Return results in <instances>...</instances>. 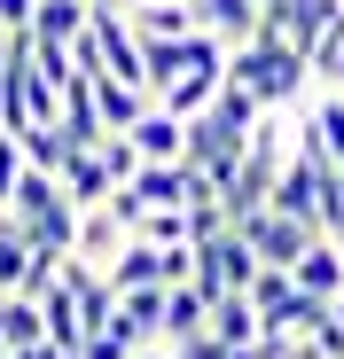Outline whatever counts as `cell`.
<instances>
[{
  "label": "cell",
  "instance_id": "6da1fadb",
  "mask_svg": "<svg viewBox=\"0 0 344 359\" xmlns=\"http://www.w3.org/2000/svg\"><path fill=\"white\" fill-rule=\"evenodd\" d=\"M227 79L251 86L266 109H298L313 94V63H305V47H290V39H243V47H227Z\"/></svg>",
  "mask_w": 344,
  "mask_h": 359
},
{
  "label": "cell",
  "instance_id": "7a4b0ae2",
  "mask_svg": "<svg viewBox=\"0 0 344 359\" xmlns=\"http://www.w3.org/2000/svg\"><path fill=\"white\" fill-rule=\"evenodd\" d=\"M258 281V250H251V234L243 226H219L196 243V289L204 297H227V289H251Z\"/></svg>",
  "mask_w": 344,
  "mask_h": 359
},
{
  "label": "cell",
  "instance_id": "3957f363",
  "mask_svg": "<svg viewBox=\"0 0 344 359\" xmlns=\"http://www.w3.org/2000/svg\"><path fill=\"white\" fill-rule=\"evenodd\" d=\"M243 234H251L258 266H298V250L313 243L321 226H313V219H290V211H274V203H266V211H251V219H243Z\"/></svg>",
  "mask_w": 344,
  "mask_h": 359
},
{
  "label": "cell",
  "instance_id": "277c9868",
  "mask_svg": "<svg viewBox=\"0 0 344 359\" xmlns=\"http://www.w3.org/2000/svg\"><path fill=\"white\" fill-rule=\"evenodd\" d=\"M133 149H141V164H164V156H188V117L180 109H164V102H149L141 117H133Z\"/></svg>",
  "mask_w": 344,
  "mask_h": 359
},
{
  "label": "cell",
  "instance_id": "5b68a950",
  "mask_svg": "<svg viewBox=\"0 0 344 359\" xmlns=\"http://www.w3.org/2000/svg\"><path fill=\"white\" fill-rule=\"evenodd\" d=\"M126 243H133V226L118 219V203H86V211H79V234H71V250H79V258L110 266V258H118Z\"/></svg>",
  "mask_w": 344,
  "mask_h": 359
},
{
  "label": "cell",
  "instance_id": "8992f818",
  "mask_svg": "<svg viewBox=\"0 0 344 359\" xmlns=\"http://www.w3.org/2000/svg\"><path fill=\"white\" fill-rule=\"evenodd\" d=\"M290 273H298V289H313V297H344V243H336V234H313Z\"/></svg>",
  "mask_w": 344,
  "mask_h": 359
},
{
  "label": "cell",
  "instance_id": "52a82bcc",
  "mask_svg": "<svg viewBox=\"0 0 344 359\" xmlns=\"http://www.w3.org/2000/svg\"><path fill=\"white\" fill-rule=\"evenodd\" d=\"M118 328H126L133 344H164V281L118 289Z\"/></svg>",
  "mask_w": 344,
  "mask_h": 359
},
{
  "label": "cell",
  "instance_id": "ba28073f",
  "mask_svg": "<svg viewBox=\"0 0 344 359\" xmlns=\"http://www.w3.org/2000/svg\"><path fill=\"white\" fill-rule=\"evenodd\" d=\"M219 86H227V63H188L180 79H164V86H157V102H164V109H180V117H196Z\"/></svg>",
  "mask_w": 344,
  "mask_h": 359
},
{
  "label": "cell",
  "instance_id": "9c48e42d",
  "mask_svg": "<svg viewBox=\"0 0 344 359\" xmlns=\"http://www.w3.org/2000/svg\"><path fill=\"white\" fill-rule=\"evenodd\" d=\"M196 24L219 47H243V39H258V0H196Z\"/></svg>",
  "mask_w": 344,
  "mask_h": 359
},
{
  "label": "cell",
  "instance_id": "30bf717a",
  "mask_svg": "<svg viewBox=\"0 0 344 359\" xmlns=\"http://www.w3.org/2000/svg\"><path fill=\"white\" fill-rule=\"evenodd\" d=\"M63 180V196L86 211V203H110V188H118V180H110V164H102V149H71V164L55 172Z\"/></svg>",
  "mask_w": 344,
  "mask_h": 359
},
{
  "label": "cell",
  "instance_id": "8fae6325",
  "mask_svg": "<svg viewBox=\"0 0 344 359\" xmlns=\"http://www.w3.org/2000/svg\"><path fill=\"white\" fill-rule=\"evenodd\" d=\"M126 24L141 39H180V32H196V0H133Z\"/></svg>",
  "mask_w": 344,
  "mask_h": 359
},
{
  "label": "cell",
  "instance_id": "7c38bea8",
  "mask_svg": "<svg viewBox=\"0 0 344 359\" xmlns=\"http://www.w3.org/2000/svg\"><path fill=\"white\" fill-rule=\"evenodd\" d=\"M196 328H211V297H204L196 281H172V289H164V344H180V336H196Z\"/></svg>",
  "mask_w": 344,
  "mask_h": 359
},
{
  "label": "cell",
  "instance_id": "4fadbf2b",
  "mask_svg": "<svg viewBox=\"0 0 344 359\" xmlns=\"http://www.w3.org/2000/svg\"><path fill=\"white\" fill-rule=\"evenodd\" d=\"M63 133L79 141V149H94L110 126H102V109H94V79H71L63 86Z\"/></svg>",
  "mask_w": 344,
  "mask_h": 359
},
{
  "label": "cell",
  "instance_id": "5bb4252c",
  "mask_svg": "<svg viewBox=\"0 0 344 359\" xmlns=\"http://www.w3.org/2000/svg\"><path fill=\"white\" fill-rule=\"evenodd\" d=\"M32 234H24V219L16 211H0V289H24L32 281Z\"/></svg>",
  "mask_w": 344,
  "mask_h": 359
},
{
  "label": "cell",
  "instance_id": "9a60e30c",
  "mask_svg": "<svg viewBox=\"0 0 344 359\" xmlns=\"http://www.w3.org/2000/svg\"><path fill=\"white\" fill-rule=\"evenodd\" d=\"M133 351H141V344L118 328V313H110V320H94V328L79 336V359H133Z\"/></svg>",
  "mask_w": 344,
  "mask_h": 359
},
{
  "label": "cell",
  "instance_id": "2e32d148",
  "mask_svg": "<svg viewBox=\"0 0 344 359\" xmlns=\"http://www.w3.org/2000/svg\"><path fill=\"white\" fill-rule=\"evenodd\" d=\"M141 243H188V203H164V211H141L133 219Z\"/></svg>",
  "mask_w": 344,
  "mask_h": 359
},
{
  "label": "cell",
  "instance_id": "e0dca14e",
  "mask_svg": "<svg viewBox=\"0 0 344 359\" xmlns=\"http://www.w3.org/2000/svg\"><path fill=\"white\" fill-rule=\"evenodd\" d=\"M94 149H102V164H110V180H118V188L141 172V149H133V133H102Z\"/></svg>",
  "mask_w": 344,
  "mask_h": 359
},
{
  "label": "cell",
  "instance_id": "ac0fdd59",
  "mask_svg": "<svg viewBox=\"0 0 344 359\" xmlns=\"http://www.w3.org/2000/svg\"><path fill=\"white\" fill-rule=\"evenodd\" d=\"M24 172H32V164H24V141H16V133H0V211L16 203V180H24Z\"/></svg>",
  "mask_w": 344,
  "mask_h": 359
},
{
  "label": "cell",
  "instance_id": "d6986e66",
  "mask_svg": "<svg viewBox=\"0 0 344 359\" xmlns=\"http://www.w3.org/2000/svg\"><path fill=\"white\" fill-rule=\"evenodd\" d=\"M32 8H39V0H0V24H8V32H32Z\"/></svg>",
  "mask_w": 344,
  "mask_h": 359
},
{
  "label": "cell",
  "instance_id": "ffe728a7",
  "mask_svg": "<svg viewBox=\"0 0 344 359\" xmlns=\"http://www.w3.org/2000/svg\"><path fill=\"white\" fill-rule=\"evenodd\" d=\"M8 55H16V32H8V24H0V71H8Z\"/></svg>",
  "mask_w": 344,
  "mask_h": 359
},
{
  "label": "cell",
  "instance_id": "44dd1931",
  "mask_svg": "<svg viewBox=\"0 0 344 359\" xmlns=\"http://www.w3.org/2000/svg\"><path fill=\"white\" fill-rule=\"evenodd\" d=\"M133 359H172V344H141V351H133Z\"/></svg>",
  "mask_w": 344,
  "mask_h": 359
},
{
  "label": "cell",
  "instance_id": "7402d4cb",
  "mask_svg": "<svg viewBox=\"0 0 344 359\" xmlns=\"http://www.w3.org/2000/svg\"><path fill=\"white\" fill-rule=\"evenodd\" d=\"M321 86H344V55H336V63H329V79H321Z\"/></svg>",
  "mask_w": 344,
  "mask_h": 359
},
{
  "label": "cell",
  "instance_id": "603a6c76",
  "mask_svg": "<svg viewBox=\"0 0 344 359\" xmlns=\"http://www.w3.org/2000/svg\"><path fill=\"white\" fill-rule=\"evenodd\" d=\"M329 305H336V320H344V297H329Z\"/></svg>",
  "mask_w": 344,
  "mask_h": 359
},
{
  "label": "cell",
  "instance_id": "cb8c5ba5",
  "mask_svg": "<svg viewBox=\"0 0 344 359\" xmlns=\"http://www.w3.org/2000/svg\"><path fill=\"white\" fill-rule=\"evenodd\" d=\"M0 359H8V344H0Z\"/></svg>",
  "mask_w": 344,
  "mask_h": 359
},
{
  "label": "cell",
  "instance_id": "d4e9b609",
  "mask_svg": "<svg viewBox=\"0 0 344 359\" xmlns=\"http://www.w3.org/2000/svg\"><path fill=\"white\" fill-rule=\"evenodd\" d=\"M118 8H133V0H118Z\"/></svg>",
  "mask_w": 344,
  "mask_h": 359
},
{
  "label": "cell",
  "instance_id": "484cf974",
  "mask_svg": "<svg viewBox=\"0 0 344 359\" xmlns=\"http://www.w3.org/2000/svg\"><path fill=\"white\" fill-rule=\"evenodd\" d=\"M258 8H266V0H258Z\"/></svg>",
  "mask_w": 344,
  "mask_h": 359
},
{
  "label": "cell",
  "instance_id": "4316f807",
  "mask_svg": "<svg viewBox=\"0 0 344 359\" xmlns=\"http://www.w3.org/2000/svg\"><path fill=\"white\" fill-rule=\"evenodd\" d=\"M94 8H102V0H94Z\"/></svg>",
  "mask_w": 344,
  "mask_h": 359
},
{
  "label": "cell",
  "instance_id": "83f0119b",
  "mask_svg": "<svg viewBox=\"0 0 344 359\" xmlns=\"http://www.w3.org/2000/svg\"><path fill=\"white\" fill-rule=\"evenodd\" d=\"M336 243H344V234H336Z\"/></svg>",
  "mask_w": 344,
  "mask_h": 359
}]
</instances>
